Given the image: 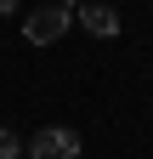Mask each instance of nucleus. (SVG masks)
<instances>
[{
  "label": "nucleus",
  "mask_w": 153,
  "mask_h": 159,
  "mask_svg": "<svg viewBox=\"0 0 153 159\" xmlns=\"http://www.w3.org/2000/svg\"><path fill=\"white\" fill-rule=\"evenodd\" d=\"M68 29H74V11H63V6H40V11H28V23H23L28 46H57Z\"/></svg>",
  "instance_id": "1"
},
{
  "label": "nucleus",
  "mask_w": 153,
  "mask_h": 159,
  "mask_svg": "<svg viewBox=\"0 0 153 159\" xmlns=\"http://www.w3.org/2000/svg\"><path fill=\"white\" fill-rule=\"evenodd\" d=\"M28 159H80V136L63 131V125H46V131L28 142Z\"/></svg>",
  "instance_id": "2"
},
{
  "label": "nucleus",
  "mask_w": 153,
  "mask_h": 159,
  "mask_svg": "<svg viewBox=\"0 0 153 159\" xmlns=\"http://www.w3.org/2000/svg\"><path fill=\"white\" fill-rule=\"evenodd\" d=\"M80 29L97 34V40H113V34H119V11H113V6H97V0H85V6H80Z\"/></svg>",
  "instance_id": "3"
},
{
  "label": "nucleus",
  "mask_w": 153,
  "mask_h": 159,
  "mask_svg": "<svg viewBox=\"0 0 153 159\" xmlns=\"http://www.w3.org/2000/svg\"><path fill=\"white\" fill-rule=\"evenodd\" d=\"M0 159H23V142H17V131H0Z\"/></svg>",
  "instance_id": "4"
},
{
  "label": "nucleus",
  "mask_w": 153,
  "mask_h": 159,
  "mask_svg": "<svg viewBox=\"0 0 153 159\" xmlns=\"http://www.w3.org/2000/svg\"><path fill=\"white\" fill-rule=\"evenodd\" d=\"M57 6H63V11H80V6H85V0H57Z\"/></svg>",
  "instance_id": "5"
},
{
  "label": "nucleus",
  "mask_w": 153,
  "mask_h": 159,
  "mask_svg": "<svg viewBox=\"0 0 153 159\" xmlns=\"http://www.w3.org/2000/svg\"><path fill=\"white\" fill-rule=\"evenodd\" d=\"M6 11H17V0H0V17H6Z\"/></svg>",
  "instance_id": "6"
}]
</instances>
